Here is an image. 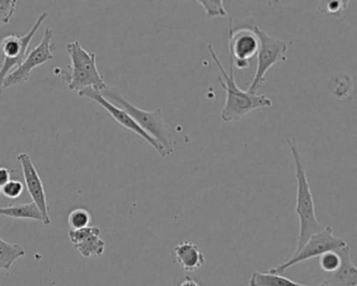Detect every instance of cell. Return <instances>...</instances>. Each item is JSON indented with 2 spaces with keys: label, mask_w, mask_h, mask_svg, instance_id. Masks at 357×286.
<instances>
[{
  "label": "cell",
  "mask_w": 357,
  "mask_h": 286,
  "mask_svg": "<svg viewBox=\"0 0 357 286\" xmlns=\"http://www.w3.org/2000/svg\"><path fill=\"white\" fill-rule=\"evenodd\" d=\"M340 250H331L319 257V264L321 271L327 273H333L340 269L342 263Z\"/></svg>",
  "instance_id": "d6986e66"
},
{
  "label": "cell",
  "mask_w": 357,
  "mask_h": 286,
  "mask_svg": "<svg viewBox=\"0 0 357 286\" xmlns=\"http://www.w3.org/2000/svg\"><path fill=\"white\" fill-rule=\"evenodd\" d=\"M66 51L70 58V66L66 70L55 68L54 74L61 79L73 91L93 89L102 91L107 89L104 77L100 74L97 66V56L83 49L79 41L66 43Z\"/></svg>",
  "instance_id": "7a4b0ae2"
},
{
  "label": "cell",
  "mask_w": 357,
  "mask_h": 286,
  "mask_svg": "<svg viewBox=\"0 0 357 286\" xmlns=\"http://www.w3.org/2000/svg\"><path fill=\"white\" fill-rule=\"evenodd\" d=\"M229 59L233 61L234 68L243 70L258 54V37L252 30V24L234 28L233 20H229Z\"/></svg>",
  "instance_id": "ba28073f"
},
{
  "label": "cell",
  "mask_w": 357,
  "mask_h": 286,
  "mask_svg": "<svg viewBox=\"0 0 357 286\" xmlns=\"http://www.w3.org/2000/svg\"><path fill=\"white\" fill-rule=\"evenodd\" d=\"M200 6L204 7V11H206V17L214 18V17H225L227 16V11H225V6H223L221 0H200L197 1Z\"/></svg>",
  "instance_id": "7402d4cb"
},
{
  "label": "cell",
  "mask_w": 357,
  "mask_h": 286,
  "mask_svg": "<svg viewBox=\"0 0 357 286\" xmlns=\"http://www.w3.org/2000/svg\"><path fill=\"white\" fill-rule=\"evenodd\" d=\"M352 79L348 75L336 77L332 82L331 96L335 99H346L352 91Z\"/></svg>",
  "instance_id": "ac0fdd59"
},
{
  "label": "cell",
  "mask_w": 357,
  "mask_h": 286,
  "mask_svg": "<svg viewBox=\"0 0 357 286\" xmlns=\"http://www.w3.org/2000/svg\"><path fill=\"white\" fill-rule=\"evenodd\" d=\"M77 248L81 255L84 257L101 256L105 250V241L101 239L100 234H93L89 237L85 238L80 243L76 244Z\"/></svg>",
  "instance_id": "e0dca14e"
},
{
  "label": "cell",
  "mask_w": 357,
  "mask_h": 286,
  "mask_svg": "<svg viewBox=\"0 0 357 286\" xmlns=\"http://www.w3.org/2000/svg\"><path fill=\"white\" fill-rule=\"evenodd\" d=\"M175 262L185 271H195L206 263V257L197 244L191 241L178 242L173 248Z\"/></svg>",
  "instance_id": "7c38bea8"
},
{
  "label": "cell",
  "mask_w": 357,
  "mask_h": 286,
  "mask_svg": "<svg viewBox=\"0 0 357 286\" xmlns=\"http://www.w3.org/2000/svg\"><path fill=\"white\" fill-rule=\"evenodd\" d=\"M346 246H348L347 242L340 239V237H336L334 235L333 229L327 225L323 231L311 236L304 246L298 252L294 253V256L289 260L278 265V266L273 267L268 271L277 273V275H282L290 267L294 266L298 263L304 262L309 259L317 258V257H319L325 253L331 252V250H342Z\"/></svg>",
  "instance_id": "8992f818"
},
{
  "label": "cell",
  "mask_w": 357,
  "mask_h": 286,
  "mask_svg": "<svg viewBox=\"0 0 357 286\" xmlns=\"http://www.w3.org/2000/svg\"><path fill=\"white\" fill-rule=\"evenodd\" d=\"M16 7V0H0V26L10 24L15 14Z\"/></svg>",
  "instance_id": "603a6c76"
},
{
  "label": "cell",
  "mask_w": 357,
  "mask_h": 286,
  "mask_svg": "<svg viewBox=\"0 0 357 286\" xmlns=\"http://www.w3.org/2000/svg\"><path fill=\"white\" fill-rule=\"evenodd\" d=\"M47 17H49L47 12L40 14L30 32L24 36L10 34L0 40V52L5 56L3 64L0 66V93L3 91V82H5L8 75L11 74L12 70H16L24 63L26 56H28L29 47H30L33 38Z\"/></svg>",
  "instance_id": "5b68a950"
},
{
  "label": "cell",
  "mask_w": 357,
  "mask_h": 286,
  "mask_svg": "<svg viewBox=\"0 0 357 286\" xmlns=\"http://www.w3.org/2000/svg\"><path fill=\"white\" fill-rule=\"evenodd\" d=\"M22 165V173H24V183L26 189L32 197L33 202L38 206L43 216V225H50L52 223L51 215H50L49 206H47V195H45V186L37 172L36 167L33 164L32 158L26 152H22L17 156Z\"/></svg>",
  "instance_id": "8fae6325"
},
{
  "label": "cell",
  "mask_w": 357,
  "mask_h": 286,
  "mask_svg": "<svg viewBox=\"0 0 357 286\" xmlns=\"http://www.w3.org/2000/svg\"><path fill=\"white\" fill-rule=\"evenodd\" d=\"M181 286H200L199 284L196 283L192 278H185V281L181 284Z\"/></svg>",
  "instance_id": "4316f807"
},
{
  "label": "cell",
  "mask_w": 357,
  "mask_h": 286,
  "mask_svg": "<svg viewBox=\"0 0 357 286\" xmlns=\"http://www.w3.org/2000/svg\"><path fill=\"white\" fill-rule=\"evenodd\" d=\"M0 189H1V194L5 197L10 198V200H16V198L20 197L22 194L24 193V186L20 181L11 179L9 183H6Z\"/></svg>",
  "instance_id": "cb8c5ba5"
},
{
  "label": "cell",
  "mask_w": 357,
  "mask_h": 286,
  "mask_svg": "<svg viewBox=\"0 0 357 286\" xmlns=\"http://www.w3.org/2000/svg\"><path fill=\"white\" fill-rule=\"evenodd\" d=\"M91 220V214L85 209H75L68 216V225H70V229H74V231L89 227Z\"/></svg>",
  "instance_id": "44dd1931"
},
{
  "label": "cell",
  "mask_w": 357,
  "mask_h": 286,
  "mask_svg": "<svg viewBox=\"0 0 357 286\" xmlns=\"http://www.w3.org/2000/svg\"><path fill=\"white\" fill-rule=\"evenodd\" d=\"M342 263L335 273H330V277L325 280L328 286H356L357 269L351 260L350 248L340 250Z\"/></svg>",
  "instance_id": "4fadbf2b"
},
{
  "label": "cell",
  "mask_w": 357,
  "mask_h": 286,
  "mask_svg": "<svg viewBox=\"0 0 357 286\" xmlns=\"http://www.w3.org/2000/svg\"><path fill=\"white\" fill-rule=\"evenodd\" d=\"M26 255V250L20 244L10 243L0 237V269L10 271L13 263Z\"/></svg>",
  "instance_id": "2e32d148"
},
{
  "label": "cell",
  "mask_w": 357,
  "mask_h": 286,
  "mask_svg": "<svg viewBox=\"0 0 357 286\" xmlns=\"http://www.w3.org/2000/svg\"><path fill=\"white\" fill-rule=\"evenodd\" d=\"M348 1H340V0H329V1H321L319 5V11L333 17L340 18L344 15L348 8Z\"/></svg>",
  "instance_id": "ffe728a7"
},
{
  "label": "cell",
  "mask_w": 357,
  "mask_h": 286,
  "mask_svg": "<svg viewBox=\"0 0 357 286\" xmlns=\"http://www.w3.org/2000/svg\"><path fill=\"white\" fill-rule=\"evenodd\" d=\"M93 234H100L101 235V229L98 227H86L84 229H70L68 231V237H70V241L73 242V244L80 243L81 241L85 239V238L89 237L91 235H93Z\"/></svg>",
  "instance_id": "d4e9b609"
},
{
  "label": "cell",
  "mask_w": 357,
  "mask_h": 286,
  "mask_svg": "<svg viewBox=\"0 0 357 286\" xmlns=\"http://www.w3.org/2000/svg\"><path fill=\"white\" fill-rule=\"evenodd\" d=\"M252 30L259 39V51L257 54L258 59H257L256 74L252 79V84L248 87V91L257 93L266 81L265 76H266L267 72L278 62L283 59V56L287 52V43L269 36L257 24H252Z\"/></svg>",
  "instance_id": "52a82bcc"
},
{
  "label": "cell",
  "mask_w": 357,
  "mask_h": 286,
  "mask_svg": "<svg viewBox=\"0 0 357 286\" xmlns=\"http://www.w3.org/2000/svg\"><path fill=\"white\" fill-rule=\"evenodd\" d=\"M208 49L212 56V59L214 60L223 76V79L221 77L219 78V83L227 93L225 106H223L220 114L221 120L223 122H237L254 110L273 106V101L266 96L252 93L248 91H242L241 89H239L235 80L233 61L229 59V73H227L223 68L218 56L215 53L212 45H208Z\"/></svg>",
  "instance_id": "6da1fadb"
},
{
  "label": "cell",
  "mask_w": 357,
  "mask_h": 286,
  "mask_svg": "<svg viewBox=\"0 0 357 286\" xmlns=\"http://www.w3.org/2000/svg\"><path fill=\"white\" fill-rule=\"evenodd\" d=\"M14 171L9 170L5 167H0V188L3 187L6 183L11 181V175Z\"/></svg>",
  "instance_id": "484cf974"
},
{
  "label": "cell",
  "mask_w": 357,
  "mask_h": 286,
  "mask_svg": "<svg viewBox=\"0 0 357 286\" xmlns=\"http://www.w3.org/2000/svg\"><path fill=\"white\" fill-rule=\"evenodd\" d=\"M0 195H1V189H0Z\"/></svg>",
  "instance_id": "83f0119b"
},
{
  "label": "cell",
  "mask_w": 357,
  "mask_h": 286,
  "mask_svg": "<svg viewBox=\"0 0 357 286\" xmlns=\"http://www.w3.org/2000/svg\"><path fill=\"white\" fill-rule=\"evenodd\" d=\"M0 215L14 219H31L38 220L43 223V216L40 210L34 202L29 204H12V206H0Z\"/></svg>",
  "instance_id": "5bb4252c"
},
{
  "label": "cell",
  "mask_w": 357,
  "mask_h": 286,
  "mask_svg": "<svg viewBox=\"0 0 357 286\" xmlns=\"http://www.w3.org/2000/svg\"><path fill=\"white\" fill-rule=\"evenodd\" d=\"M54 32L52 29L47 28L45 32L43 40L39 43L38 47H35L33 51L26 56V60L20 68L14 70L11 74L8 75L3 82V89L15 85H22L29 80L31 72L38 66H43L47 62L54 59V45H52Z\"/></svg>",
  "instance_id": "9c48e42d"
},
{
  "label": "cell",
  "mask_w": 357,
  "mask_h": 286,
  "mask_svg": "<svg viewBox=\"0 0 357 286\" xmlns=\"http://www.w3.org/2000/svg\"><path fill=\"white\" fill-rule=\"evenodd\" d=\"M287 144L292 158H294L296 183H298L296 202V213L298 215V221H300L298 246L296 250V252H298L304 246L311 236L323 231L325 229V225L317 220V215H315L314 200H313L312 192H311L308 177H307L304 160L301 156L296 140L294 137H288Z\"/></svg>",
  "instance_id": "3957f363"
},
{
  "label": "cell",
  "mask_w": 357,
  "mask_h": 286,
  "mask_svg": "<svg viewBox=\"0 0 357 286\" xmlns=\"http://www.w3.org/2000/svg\"><path fill=\"white\" fill-rule=\"evenodd\" d=\"M250 286H309L305 284L296 283L288 278L277 273H269L268 271L262 273V271H255L250 277ZM317 286H328L325 282Z\"/></svg>",
  "instance_id": "9a60e30c"
},
{
  "label": "cell",
  "mask_w": 357,
  "mask_h": 286,
  "mask_svg": "<svg viewBox=\"0 0 357 286\" xmlns=\"http://www.w3.org/2000/svg\"><path fill=\"white\" fill-rule=\"evenodd\" d=\"M101 93L108 101L112 103L114 102V105L119 106L127 114H130L144 131L151 135L162 145L166 156H171L174 152L172 135L165 123L162 110L160 108H156L154 110H141L127 101L116 87L107 86V89H104Z\"/></svg>",
  "instance_id": "277c9868"
},
{
  "label": "cell",
  "mask_w": 357,
  "mask_h": 286,
  "mask_svg": "<svg viewBox=\"0 0 357 286\" xmlns=\"http://www.w3.org/2000/svg\"><path fill=\"white\" fill-rule=\"evenodd\" d=\"M79 97L89 98V99L93 100V101L97 102L98 104L102 106L119 124L122 125L124 128L128 129V130L132 131L135 135H139L142 139L145 140L151 147H153L156 150L158 154L162 158H167L166 153H165L164 148L162 147L160 143L156 141L155 139L148 135L146 131L139 127V125L133 120L132 116L130 114H127L124 110L119 107V106L114 105L112 102L108 101L107 99L102 96L100 91H95L93 89H86L84 91H79Z\"/></svg>",
  "instance_id": "30bf717a"
}]
</instances>
